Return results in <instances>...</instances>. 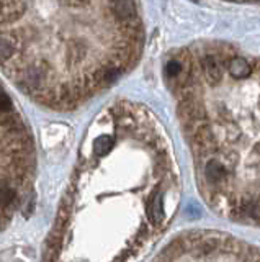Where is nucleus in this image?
<instances>
[{
    "mask_svg": "<svg viewBox=\"0 0 260 262\" xmlns=\"http://www.w3.org/2000/svg\"><path fill=\"white\" fill-rule=\"evenodd\" d=\"M166 79L203 200L227 220L260 226V56L197 45L167 62Z\"/></svg>",
    "mask_w": 260,
    "mask_h": 262,
    "instance_id": "3",
    "label": "nucleus"
},
{
    "mask_svg": "<svg viewBox=\"0 0 260 262\" xmlns=\"http://www.w3.org/2000/svg\"><path fill=\"white\" fill-rule=\"evenodd\" d=\"M144 41L136 2H0V71L56 112L115 84L139 61Z\"/></svg>",
    "mask_w": 260,
    "mask_h": 262,
    "instance_id": "2",
    "label": "nucleus"
},
{
    "mask_svg": "<svg viewBox=\"0 0 260 262\" xmlns=\"http://www.w3.org/2000/svg\"><path fill=\"white\" fill-rule=\"evenodd\" d=\"M182 184L148 106L118 100L88 126L43 262H143L172 223Z\"/></svg>",
    "mask_w": 260,
    "mask_h": 262,
    "instance_id": "1",
    "label": "nucleus"
},
{
    "mask_svg": "<svg viewBox=\"0 0 260 262\" xmlns=\"http://www.w3.org/2000/svg\"><path fill=\"white\" fill-rule=\"evenodd\" d=\"M152 262H260V248L227 233L193 231L178 236Z\"/></svg>",
    "mask_w": 260,
    "mask_h": 262,
    "instance_id": "5",
    "label": "nucleus"
},
{
    "mask_svg": "<svg viewBox=\"0 0 260 262\" xmlns=\"http://www.w3.org/2000/svg\"><path fill=\"white\" fill-rule=\"evenodd\" d=\"M35 172L33 136L0 82V229L25 205L33 188Z\"/></svg>",
    "mask_w": 260,
    "mask_h": 262,
    "instance_id": "4",
    "label": "nucleus"
}]
</instances>
